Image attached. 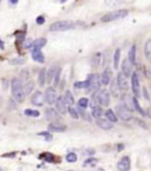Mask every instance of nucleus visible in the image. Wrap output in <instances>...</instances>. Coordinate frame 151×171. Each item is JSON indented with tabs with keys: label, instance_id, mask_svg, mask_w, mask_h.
<instances>
[{
	"label": "nucleus",
	"instance_id": "nucleus-20",
	"mask_svg": "<svg viewBox=\"0 0 151 171\" xmlns=\"http://www.w3.org/2000/svg\"><path fill=\"white\" fill-rule=\"evenodd\" d=\"M46 45V39L45 38H38L33 40V46H32V50H40L41 47H44Z\"/></svg>",
	"mask_w": 151,
	"mask_h": 171
},
{
	"label": "nucleus",
	"instance_id": "nucleus-44",
	"mask_svg": "<svg viewBox=\"0 0 151 171\" xmlns=\"http://www.w3.org/2000/svg\"><path fill=\"white\" fill-rule=\"evenodd\" d=\"M44 23H45V18L43 17V16H39V17L37 18V24L38 25H43Z\"/></svg>",
	"mask_w": 151,
	"mask_h": 171
},
{
	"label": "nucleus",
	"instance_id": "nucleus-38",
	"mask_svg": "<svg viewBox=\"0 0 151 171\" xmlns=\"http://www.w3.org/2000/svg\"><path fill=\"white\" fill-rule=\"evenodd\" d=\"M66 160H67L69 163H75L76 160H77V155L73 153V152L66 155Z\"/></svg>",
	"mask_w": 151,
	"mask_h": 171
},
{
	"label": "nucleus",
	"instance_id": "nucleus-41",
	"mask_svg": "<svg viewBox=\"0 0 151 171\" xmlns=\"http://www.w3.org/2000/svg\"><path fill=\"white\" fill-rule=\"evenodd\" d=\"M10 64L11 65H21L24 64V59L23 58H16L10 60Z\"/></svg>",
	"mask_w": 151,
	"mask_h": 171
},
{
	"label": "nucleus",
	"instance_id": "nucleus-33",
	"mask_svg": "<svg viewBox=\"0 0 151 171\" xmlns=\"http://www.w3.org/2000/svg\"><path fill=\"white\" fill-rule=\"evenodd\" d=\"M98 164V159L97 158H89L87 160H85L84 165L85 166H96Z\"/></svg>",
	"mask_w": 151,
	"mask_h": 171
},
{
	"label": "nucleus",
	"instance_id": "nucleus-40",
	"mask_svg": "<svg viewBox=\"0 0 151 171\" xmlns=\"http://www.w3.org/2000/svg\"><path fill=\"white\" fill-rule=\"evenodd\" d=\"M33 46V40L32 39H26V40H24L23 43V47L24 48H30V47Z\"/></svg>",
	"mask_w": 151,
	"mask_h": 171
},
{
	"label": "nucleus",
	"instance_id": "nucleus-23",
	"mask_svg": "<svg viewBox=\"0 0 151 171\" xmlns=\"http://www.w3.org/2000/svg\"><path fill=\"white\" fill-rule=\"evenodd\" d=\"M46 83V70L43 69L39 72V76H38V84L39 86H44V84Z\"/></svg>",
	"mask_w": 151,
	"mask_h": 171
},
{
	"label": "nucleus",
	"instance_id": "nucleus-7",
	"mask_svg": "<svg viewBox=\"0 0 151 171\" xmlns=\"http://www.w3.org/2000/svg\"><path fill=\"white\" fill-rule=\"evenodd\" d=\"M131 86H132V92L135 96L138 98L140 96V77L137 73H132L131 77Z\"/></svg>",
	"mask_w": 151,
	"mask_h": 171
},
{
	"label": "nucleus",
	"instance_id": "nucleus-43",
	"mask_svg": "<svg viewBox=\"0 0 151 171\" xmlns=\"http://www.w3.org/2000/svg\"><path fill=\"white\" fill-rule=\"evenodd\" d=\"M39 136H43V137H45L47 141H50V139H52V136L50 135L48 132H40L39 133Z\"/></svg>",
	"mask_w": 151,
	"mask_h": 171
},
{
	"label": "nucleus",
	"instance_id": "nucleus-22",
	"mask_svg": "<svg viewBox=\"0 0 151 171\" xmlns=\"http://www.w3.org/2000/svg\"><path fill=\"white\" fill-rule=\"evenodd\" d=\"M57 67H51L50 70L46 72V82L48 83H52V80L54 79V77H56V73H57Z\"/></svg>",
	"mask_w": 151,
	"mask_h": 171
},
{
	"label": "nucleus",
	"instance_id": "nucleus-16",
	"mask_svg": "<svg viewBox=\"0 0 151 171\" xmlns=\"http://www.w3.org/2000/svg\"><path fill=\"white\" fill-rule=\"evenodd\" d=\"M122 99H123L124 105L126 106L130 111H134V110H135V103H134L135 97H131L130 94H124Z\"/></svg>",
	"mask_w": 151,
	"mask_h": 171
},
{
	"label": "nucleus",
	"instance_id": "nucleus-39",
	"mask_svg": "<svg viewBox=\"0 0 151 171\" xmlns=\"http://www.w3.org/2000/svg\"><path fill=\"white\" fill-rule=\"evenodd\" d=\"M20 80H21V82H26V80H29V71L24 70L20 72Z\"/></svg>",
	"mask_w": 151,
	"mask_h": 171
},
{
	"label": "nucleus",
	"instance_id": "nucleus-15",
	"mask_svg": "<svg viewBox=\"0 0 151 171\" xmlns=\"http://www.w3.org/2000/svg\"><path fill=\"white\" fill-rule=\"evenodd\" d=\"M96 124H97V126H99L100 129H103V130H110L113 128V125H112V123H111L109 119L98 118V119L96 120Z\"/></svg>",
	"mask_w": 151,
	"mask_h": 171
},
{
	"label": "nucleus",
	"instance_id": "nucleus-3",
	"mask_svg": "<svg viewBox=\"0 0 151 171\" xmlns=\"http://www.w3.org/2000/svg\"><path fill=\"white\" fill-rule=\"evenodd\" d=\"M129 12L126 10H117V11H112L106 13L104 17L102 18L103 23H110V21H115V20H119L123 18L128 17Z\"/></svg>",
	"mask_w": 151,
	"mask_h": 171
},
{
	"label": "nucleus",
	"instance_id": "nucleus-37",
	"mask_svg": "<svg viewBox=\"0 0 151 171\" xmlns=\"http://www.w3.org/2000/svg\"><path fill=\"white\" fill-rule=\"evenodd\" d=\"M134 103H135V110H137V111L140 112V115H145V112L143 111V109H142V107H140V103H138V100H137V97H135Z\"/></svg>",
	"mask_w": 151,
	"mask_h": 171
},
{
	"label": "nucleus",
	"instance_id": "nucleus-34",
	"mask_svg": "<svg viewBox=\"0 0 151 171\" xmlns=\"http://www.w3.org/2000/svg\"><path fill=\"white\" fill-rule=\"evenodd\" d=\"M67 111H69L70 116L73 118V119H78V118H79V113H78V111L76 110L75 107H69V109H67Z\"/></svg>",
	"mask_w": 151,
	"mask_h": 171
},
{
	"label": "nucleus",
	"instance_id": "nucleus-48",
	"mask_svg": "<svg viewBox=\"0 0 151 171\" xmlns=\"http://www.w3.org/2000/svg\"><path fill=\"white\" fill-rule=\"evenodd\" d=\"M149 116H150V117H151V110H150V111H149Z\"/></svg>",
	"mask_w": 151,
	"mask_h": 171
},
{
	"label": "nucleus",
	"instance_id": "nucleus-8",
	"mask_svg": "<svg viewBox=\"0 0 151 171\" xmlns=\"http://www.w3.org/2000/svg\"><path fill=\"white\" fill-rule=\"evenodd\" d=\"M57 99H58V97H57L56 90L53 88H47L46 91H45V101L47 104L52 105V104H54L57 101Z\"/></svg>",
	"mask_w": 151,
	"mask_h": 171
},
{
	"label": "nucleus",
	"instance_id": "nucleus-19",
	"mask_svg": "<svg viewBox=\"0 0 151 171\" xmlns=\"http://www.w3.org/2000/svg\"><path fill=\"white\" fill-rule=\"evenodd\" d=\"M32 58L38 63H44L45 61V57H44V54L40 50H32Z\"/></svg>",
	"mask_w": 151,
	"mask_h": 171
},
{
	"label": "nucleus",
	"instance_id": "nucleus-18",
	"mask_svg": "<svg viewBox=\"0 0 151 171\" xmlns=\"http://www.w3.org/2000/svg\"><path fill=\"white\" fill-rule=\"evenodd\" d=\"M45 116L48 120H51V122H56L57 119L59 118V113L57 110H54L52 107H50V109H47L46 111H45Z\"/></svg>",
	"mask_w": 151,
	"mask_h": 171
},
{
	"label": "nucleus",
	"instance_id": "nucleus-24",
	"mask_svg": "<svg viewBox=\"0 0 151 171\" xmlns=\"http://www.w3.org/2000/svg\"><path fill=\"white\" fill-rule=\"evenodd\" d=\"M103 115H104V111L102 110V107H99V105L92 107V117L98 119V118H102Z\"/></svg>",
	"mask_w": 151,
	"mask_h": 171
},
{
	"label": "nucleus",
	"instance_id": "nucleus-12",
	"mask_svg": "<svg viewBox=\"0 0 151 171\" xmlns=\"http://www.w3.org/2000/svg\"><path fill=\"white\" fill-rule=\"evenodd\" d=\"M122 72L125 74L126 77L132 76V64L131 61L129 60V58L124 59L122 63Z\"/></svg>",
	"mask_w": 151,
	"mask_h": 171
},
{
	"label": "nucleus",
	"instance_id": "nucleus-36",
	"mask_svg": "<svg viewBox=\"0 0 151 171\" xmlns=\"http://www.w3.org/2000/svg\"><path fill=\"white\" fill-rule=\"evenodd\" d=\"M78 106L83 107V109H86L87 106H89V99L87 98H80L79 101H78Z\"/></svg>",
	"mask_w": 151,
	"mask_h": 171
},
{
	"label": "nucleus",
	"instance_id": "nucleus-10",
	"mask_svg": "<svg viewBox=\"0 0 151 171\" xmlns=\"http://www.w3.org/2000/svg\"><path fill=\"white\" fill-rule=\"evenodd\" d=\"M44 101H45V94H43V92H40V91H35L31 98V103L33 105L41 106L44 104Z\"/></svg>",
	"mask_w": 151,
	"mask_h": 171
},
{
	"label": "nucleus",
	"instance_id": "nucleus-17",
	"mask_svg": "<svg viewBox=\"0 0 151 171\" xmlns=\"http://www.w3.org/2000/svg\"><path fill=\"white\" fill-rule=\"evenodd\" d=\"M48 130L52 131V132H63L66 130V126L64 124H60L58 122H51L48 125Z\"/></svg>",
	"mask_w": 151,
	"mask_h": 171
},
{
	"label": "nucleus",
	"instance_id": "nucleus-5",
	"mask_svg": "<svg viewBox=\"0 0 151 171\" xmlns=\"http://www.w3.org/2000/svg\"><path fill=\"white\" fill-rule=\"evenodd\" d=\"M89 86H87L86 91L90 93V92H96L97 90L100 88V85H102V79L98 74H91L89 77Z\"/></svg>",
	"mask_w": 151,
	"mask_h": 171
},
{
	"label": "nucleus",
	"instance_id": "nucleus-9",
	"mask_svg": "<svg viewBox=\"0 0 151 171\" xmlns=\"http://www.w3.org/2000/svg\"><path fill=\"white\" fill-rule=\"evenodd\" d=\"M117 83H118V86L123 91H126L129 88V82H128V77L125 76L123 72H119L117 74Z\"/></svg>",
	"mask_w": 151,
	"mask_h": 171
},
{
	"label": "nucleus",
	"instance_id": "nucleus-14",
	"mask_svg": "<svg viewBox=\"0 0 151 171\" xmlns=\"http://www.w3.org/2000/svg\"><path fill=\"white\" fill-rule=\"evenodd\" d=\"M130 158L129 157H123L119 162H118V164H117V169L119 171H129L130 170Z\"/></svg>",
	"mask_w": 151,
	"mask_h": 171
},
{
	"label": "nucleus",
	"instance_id": "nucleus-25",
	"mask_svg": "<svg viewBox=\"0 0 151 171\" xmlns=\"http://www.w3.org/2000/svg\"><path fill=\"white\" fill-rule=\"evenodd\" d=\"M105 116H106V119H109L111 123H116L117 120H118V117H117L116 113L112 111V110L105 111Z\"/></svg>",
	"mask_w": 151,
	"mask_h": 171
},
{
	"label": "nucleus",
	"instance_id": "nucleus-30",
	"mask_svg": "<svg viewBox=\"0 0 151 171\" xmlns=\"http://www.w3.org/2000/svg\"><path fill=\"white\" fill-rule=\"evenodd\" d=\"M119 59H121V50L117 48L116 52H115V58H113V67L118 69V64H119Z\"/></svg>",
	"mask_w": 151,
	"mask_h": 171
},
{
	"label": "nucleus",
	"instance_id": "nucleus-4",
	"mask_svg": "<svg viewBox=\"0 0 151 171\" xmlns=\"http://www.w3.org/2000/svg\"><path fill=\"white\" fill-rule=\"evenodd\" d=\"M72 29H75V24L70 20L56 21L50 26V31H52V32H64V31H69Z\"/></svg>",
	"mask_w": 151,
	"mask_h": 171
},
{
	"label": "nucleus",
	"instance_id": "nucleus-49",
	"mask_svg": "<svg viewBox=\"0 0 151 171\" xmlns=\"http://www.w3.org/2000/svg\"><path fill=\"white\" fill-rule=\"evenodd\" d=\"M0 171H2V169H1V168H0Z\"/></svg>",
	"mask_w": 151,
	"mask_h": 171
},
{
	"label": "nucleus",
	"instance_id": "nucleus-35",
	"mask_svg": "<svg viewBox=\"0 0 151 171\" xmlns=\"http://www.w3.org/2000/svg\"><path fill=\"white\" fill-rule=\"evenodd\" d=\"M25 115L26 116H31V117H39V112L37 111V110H31V109L25 110Z\"/></svg>",
	"mask_w": 151,
	"mask_h": 171
},
{
	"label": "nucleus",
	"instance_id": "nucleus-47",
	"mask_svg": "<svg viewBox=\"0 0 151 171\" xmlns=\"http://www.w3.org/2000/svg\"><path fill=\"white\" fill-rule=\"evenodd\" d=\"M17 2H18V0H10V4H11V5H16Z\"/></svg>",
	"mask_w": 151,
	"mask_h": 171
},
{
	"label": "nucleus",
	"instance_id": "nucleus-29",
	"mask_svg": "<svg viewBox=\"0 0 151 171\" xmlns=\"http://www.w3.org/2000/svg\"><path fill=\"white\" fill-rule=\"evenodd\" d=\"M64 99L66 101V104L67 105H73V103H75V99H73V96L71 93L70 91H66L65 92V96H64Z\"/></svg>",
	"mask_w": 151,
	"mask_h": 171
},
{
	"label": "nucleus",
	"instance_id": "nucleus-1",
	"mask_svg": "<svg viewBox=\"0 0 151 171\" xmlns=\"http://www.w3.org/2000/svg\"><path fill=\"white\" fill-rule=\"evenodd\" d=\"M92 101L96 105L109 106L110 104V93L106 90H97L92 96Z\"/></svg>",
	"mask_w": 151,
	"mask_h": 171
},
{
	"label": "nucleus",
	"instance_id": "nucleus-31",
	"mask_svg": "<svg viewBox=\"0 0 151 171\" xmlns=\"http://www.w3.org/2000/svg\"><path fill=\"white\" fill-rule=\"evenodd\" d=\"M100 53H96L94 56H93L92 58V66L93 67H98L99 64H100Z\"/></svg>",
	"mask_w": 151,
	"mask_h": 171
},
{
	"label": "nucleus",
	"instance_id": "nucleus-46",
	"mask_svg": "<svg viewBox=\"0 0 151 171\" xmlns=\"http://www.w3.org/2000/svg\"><path fill=\"white\" fill-rule=\"evenodd\" d=\"M143 94H144V98H145V99H149V94H148V90H146V88H143Z\"/></svg>",
	"mask_w": 151,
	"mask_h": 171
},
{
	"label": "nucleus",
	"instance_id": "nucleus-2",
	"mask_svg": "<svg viewBox=\"0 0 151 171\" xmlns=\"http://www.w3.org/2000/svg\"><path fill=\"white\" fill-rule=\"evenodd\" d=\"M11 85H12V94H13L14 99L17 100L18 103L24 101V99H25V93H24V88H23V84H21V80L14 78V79L12 80Z\"/></svg>",
	"mask_w": 151,
	"mask_h": 171
},
{
	"label": "nucleus",
	"instance_id": "nucleus-32",
	"mask_svg": "<svg viewBox=\"0 0 151 171\" xmlns=\"http://www.w3.org/2000/svg\"><path fill=\"white\" fill-rule=\"evenodd\" d=\"M89 83H90V80H89V78H87L85 82H78L75 84V88H87V86H89Z\"/></svg>",
	"mask_w": 151,
	"mask_h": 171
},
{
	"label": "nucleus",
	"instance_id": "nucleus-13",
	"mask_svg": "<svg viewBox=\"0 0 151 171\" xmlns=\"http://www.w3.org/2000/svg\"><path fill=\"white\" fill-rule=\"evenodd\" d=\"M100 79H102V84L103 85H109L111 83V79H112V70L110 67H106L104 70V72L102 73L100 76Z\"/></svg>",
	"mask_w": 151,
	"mask_h": 171
},
{
	"label": "nucleus",
	"instance_id": "nucleus-45",
	"mask_svg": "<svg viewBox=\"0 0 151 171\" xmlns=\"http://www.w3.org/2000/svg\"><path fill=\"white\" fill-rule=\"evenodd\" d=\"M118 1H119V0H105V2H106L108 5H115Z\"/></svg>",
	"mask_w": 151,
	"mask_h": 171
},
{
	"label": "nucleus",
	"instance_id": "nucleus-6",
	"mask_svg": "<svg viewBox=\"0 0 151 171\" xmlns=\"http://www.w3.org/2000/svg\"><path fill=\"white\" fill-rule=\"evenodd\" d=\"M116 111H117V116L118 118H121L122 120H131L132 119V115H131V111L129 110L126 106L124 104H121V105H117L116 106Z\"/></svg>",
	"mask_w": 151,
	"mask_h": 171
},
{
	"label": "nucleus",
	"instance_id": "nucleus-42",
	"mask_svg": "<svg viewBox=\"0 0 151 171\" xmlns=\"http://www.w3.org/2000/svg\"><path fill=\"white\" fill-rule=\"evenodd\" d=\"M60 73H62V70H58L57 71V73H56V77H54V79H53V84L57 86L59 84V79H60Z\"/></svg>",
	"mask_w": 151,
	"mask_h": 171
},
{
	"label": "nucleus",
	"instance_id": "nucleus-11",
	"mask_svg": "<svg viewBox=\"0 0 151 171\" xmlns=\"http://www.w3.org/2000/svg\"><path fill=\"white\" fill-rule=\"evenodd\" d=\"M66 101H65L64 97H58V99L56 101V110L60 113V115H65L67 111V107H66Z\"/></svg>",
	"mask_w": 151,
	"mask_h": 171
},
{
	"label": "nucleus",
	"instance_id": "nucleus-21",
	"mask_svg": "<svg viewBox=\"0 0 151 171\" xmlns=\"http://www.w3.org/2000/svg\"><path fill=\"white\" fill-rule=\"evenodd\" d=\"M144 54H145V58L151 63V39L146 40L144 45Z\"/></svg>",
	"mask_w": 151,
	"mask_h": 171
},
{
	"label": "nucleus",
	"instance_id": "nucleus-27",
	"mask_svg": "<svg viewBox=\"0 0 151 171\" xmlns=\"http://www.w3.org/2000/svg\"><path fill=\"white\" fill-rule=\"evenodd\" d=\"M129 60L131 61V64L134 65L136 64V46L132 45L131 48H130V51H129Z\"/></svg>",
	"mask_w": 151,
	"mask_h": 171
},
{
	"label": "nucleus",
	"instance_id": "nucleus-26",
	"mask_svg": "<svg viewBox=\"0 0 151 171\" xmlns=\"http://www.w3.org/2000/svg\"><path fill=\"white\" fill-rule=\"evenodd\" d=\"M33 88H34V83L33 82H27L25 85H24V93H25V96H27V94H30L32 91H33Z\"/></svg>",
	"mask_w": 151,
	"mask_h": 171
},
{
	"label": "nucleus",
	"instance_id": "nucleus-28",
	"mask_svg": "<svg viewBox=\"0 0 151 171\" xmlns=\"http://www.w3.org/2000/svg\"><path fill=\"white\" fill-rule=\"evenodd\" d=\"M118 88H119V86H118L117 79L112 80V82L110 83V91H111V93L117 97V96H118Z\"/></svg>",
	"mask_w": 151,
	"mask_h": 171
}]
</instances>
